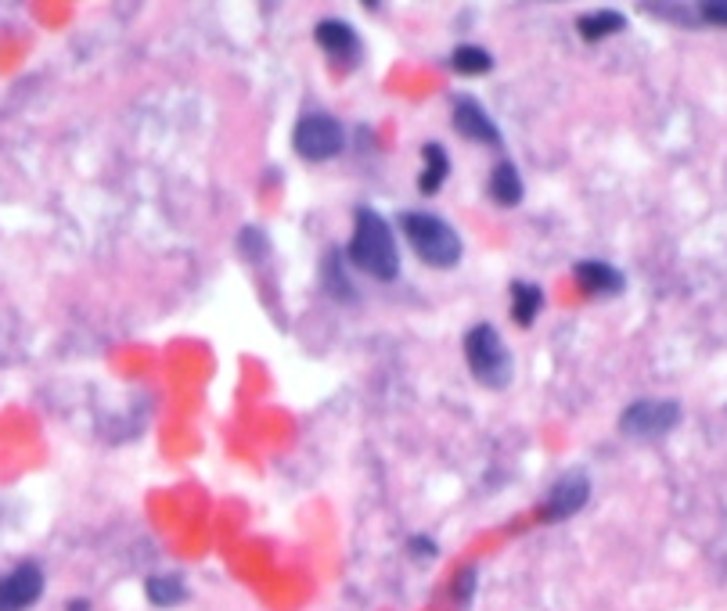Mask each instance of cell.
<instances>
[{
  "label": "cell",
  "instance_id": "1",
  "mask_svg": "<svg viewBox=\"0 0 727 611\" xmlns=\"http://www.w3.org/2000/svg\"><path fill=\"white\" fill-rule=\"evenodd\" d=\"M346 259L375 281L400 278L397 234H392V227L382 212H375L371 206H360L353 212V234H350V244H346Z\"/></svg>",
  "mask_w": 727,
  "mask_h": 611
},
{
  "label": "cell",
  "instance_id": "2",
  "mask_svg": "<svg viewBox=\"0 0 727 611\" xmlns=\"http://www.w3.org/2000/svg\"><path fill=\"white\" fill-rule=\"evenodd\" d=\"M400 231L407 238V244L415 249V256L421 259L426 267L432 270H450L461 263V234L454 227L436 217V212H418V209H407L400 217Z\"/></svg>",
  "mask_w": 727,
  "mask_h": 611
},
{
  "label": "cell",
  "instance_id": "3",
  "mask_svg": "<svg viewBox=\"0 0 727 611\" xmlns=\"http://www.w3.org/2000/svg\"><path fill=\"white\" fill-rule=\"evenodd\" d=\"M465 363L479 385L487 389H508L511 381V353L501 342V331L494 324H472L465 334Z\"/></svg>",
  "mask_w": 727,
  "mask_h": 611
},
{
  "label": "cell",
  "instance_id": "4",
  "mask_svg": "<svg viewBox=\"0 0 727 611\" xmlns=\"http://www.w3.org/2000/svg\"><path fill=\"white\" fill-rule=\"evenodd\" d=\"M292 148H296V156L307 159V162H328L346 148V130H342V122L336 116L310 112V116H302L296 122Z\"/></svg>",
  "mask_w": 727,
  "mask_h": 611
},
{
  "label": "cell",
  "instance_id": "5",
  "mask_svg": "<svg viewBox=\"0 0 727 611\" xmlns=\"http://www.w3.org/2000/svg\"><path fill=\"white\" fill-rule=\"evenodd\" d=\"M680 403L677 400H634L624 414H619V432L638 442H656L670 435L680 424Z\"/></svg>",
  "mask_w": 727,
  "mask_h": 611
},
{
  "label": "cell",
  "instance_id": "6",
  "mask_svg": "<svg viewBox=\"0 0 727 611\" xmlns=\"http://www.w3.org/2000/svg\"><path fill=\"white\" fill-rule=\"evenodd\" d=\"M587 497H590V479L584 471H566V475L548 489V497H544L540 522H566V518L580 514Z\"/></svg>",
  "mask_w": 727,
  "mask_h": 611
},
{
  "label": "cell",
  "instance_id": "7",
  "mask_svg": "<svg viewBox=\"0 0 727 611\" xmlns=\"http://www.w3.org/2000/svg\"><path fill=\"white\" fill-rule=\"evenodd\" d=\"M450 119H454V130H458L465 141H476L482 148H501V141H505L501 130H497V122L490 119V112L468 94L454 98Z\"/></svg>",
  "mask_w": 727,
  "mask_h": 611
},
{
  "label": "cell",
  "instance_id": "8",
  "mask_svg": "<svg viewBox=\"0 0 727 611\" xmlns=\"http://www.w3.org/2000/svg\"><path fill=\"white\" fill-rule=\"evenodd\" d=\"M43 593V572L40 564L22 561L19 569L0 575V611H29Z\"/></svg>",
  "mask_w": 727,
  "mask_h": 611
},
{
  "label": "cell",
  "instance_id": "9",
  "mask_svg": "<svg viewBox=\"0 0 727 611\" xmlns=\"http://www.w3.org/2000/svg\"><path fill=\"white\" fill-rule=\"evenodd\" d=\"M313 43L342 69H353L360 61V37H357V29L350 22H342V19L317 22L313 26Z\"/></svg>",
  "mask_w": 727,
  "mask_h": 611
},
{
  "label": "cell",
  "instance_id": "10",
  "mask_svg": "<svg viewBox=\"0 0 727 611\" xmlns=\"http://www.w3.org/2000/svg\"><path fill=\"white\" fill-rule=\"evenodd\" d=\"M572 278H577L584 296H595V299H616L627 288L624 270L605 263V259H580V263L572 267Z\"/></svg>",
  "mask_w": 727,
  "mask_h": 611
},
{
  "label": "cell",
  "instance_id": "11",
  "mask_svg": "<svg viewBox=\"0 0 727 611\" xmlns=\"http://www.w3.org/2000/svg\"><path fill=\"white\" fill-rule=\"evenodd\" d=\"M487 194H490V202L494 206H501V209H515L526 198V183H522V173H519V166H515L511 159H501L490 170V180H487Z\"/></svg>",
  "mask_w": 727,
  "mask_h": 611
},
{
  "label": "cell",
  "instance_id": "12",
  "mask_svg": "<svg viewBox=\"0 0 727 611\" xmlns=\"http://www.w3.org/2000/svg\"><path fill=\"white\" fill-rule=\"evenodd\" d=\"M450 177V156L444 144L429 141L421 148V173H418V191L421 194H436L444 188V180Z\"/></svg>",
  "mask_w": 727,
  "mask_h": 611
},
{
  "label": "cell",
  "instance_id": "13",
  "mask_svg": "<svg viewBox=\"0 0 727 611\" xmlns=\"http://www.w3.org/2000/svg\"><path fill=\"white\" fill-rule=\"evenodd\" d=\"M624 29H627V19L619 11H613V8L587 11V14H580V19H577V33L587 43H601V40H609L616 33H624Z\"/></svg>",
  "mask_w": 727,
  "mask_h": 611
},
{
  "label": "cell",
  "instance_id": "14",
  "mask_svg": "<svg viewBox=\"0 0 727 611\" xmlns=\"http://www.w3.org/2000/svg\"><path fill=\"white\" fill-rule=\"evenodd\" d=\"M544 310V288L534 281H511V320L529 328Z\"/></svg>",
  "mask_w": 727,
  "mask_h": 611
},
{
  "label": "cell",
  "instance_id": "15",
  "mask_svg": "<svg viewBox=\"0 0 727 611\" xmlns=\"http://www.w3.org/2000/svg\"><path fill=\"white\" fill-rule=\"evenodd\" d=\"M145 593H148V601L156 604V608H177V604H185V601H188V587H185V579H180V575H170V572H162V575H148Z\"/></svg>",
  "mask_w": 727,
  "mask_h": 611
},
{
  "label": "cell",
  "instance_id": "16",
  "mask_svg": "<svg viewBox=\"0 0 727 611\" xmlns=\"http://www.w3.org/2000/svg\"><path fill=\"white\" fill-rule=\"evenodd\" d=\"M450 69L458 76H487L494 72V54L479 43H458L450 51Z\"/></svg>",
  "mask_w": 727,
  "mask_h": 611
},
{
  "label": "cell",
  "instance_id": "17",
  "mask_svg": "<svg viewBox=\"0 0 727 611\" xmlns=\"http://www.w3.org/2000/svg\"><path fill=\"white\" fill-rule=\"evenodd\" d=\"M321 281L328 288V296H336V299H353V284L346 281V270H342V256L339 252H328L325 256V263H321Z\"/></svg>",
  "mask_w": 727,
  "mask_h": 611
},
{
  "label": "cell",
  "instance_id": "18",
  "mask_svg": "<svg viewBox=\"0 0 727 611\" xmlns=\"http://www.w3.org/2000/svg\"><path fill=\"white\" fill-rule=\"evenodd\" d=\"M238 252L246 256L249 263H263V259L270 256V241H267V234L260 231V227H241Z\"/></svg>",
  "mask_w": 727,
  "mask_h": 611
},
{
  "label": "cell",
  "instance_id": "19",
  "mask_svg": "<svg viewBox=\"0 0 727 611\" xmlns=\"http://www.w3.org/2000/svg\"><path fill=\"white\" fill-rule=\"evenodd\" d=\"M703 19L714 26H727V0H709V4H699Z\"/></svg>",
  "mask_w": 727,
  "mask_h": 611
},
{
  "label": "cell",
  "instance_id": "20",
  "mask_svg": "<svg viewBox=\"0 0 727 611\" xmlns=\"http://www.w3.org/2000/svg\"><path fill=\"white\" fill-rule=\"evenodd\" d=\"M472 587H476V572L465 569V572L458 575V604H461V608L472 601Z\"/></svg>",
  "mask_w": 727,
  "mask_h": 611
},
{
  "label": "cell",
  "instance_id": "21",
  "mask_svg": "<svg viewBox=\"0 0 727 611\" xmlns=\"http://www.w3.org/2000/svg\"><path fill=\"white\" fill-rule=\"evenodd\" d=\"M407 550H411L415 558H436V543L429 537H415L411 543H407Z\"/></svg>",
  "mask_w": 727,
  "mask_h": 611
}]
</instances>
